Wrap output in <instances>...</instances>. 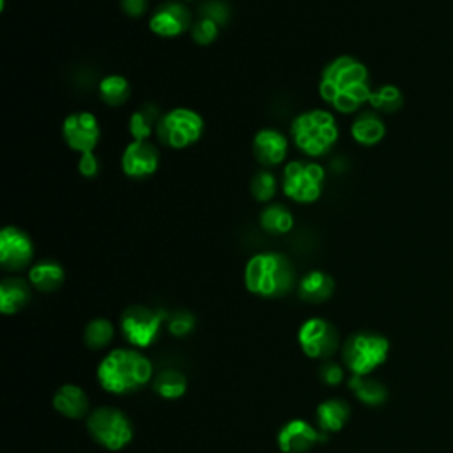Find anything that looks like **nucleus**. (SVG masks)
Listing matches in <instances>:
<instances>
[{"instance_id": "f257e3e1", "label": "nucleus", "mask_w": 453, "mask_h": 453, "mask_svg": "<svg viewBox=\"0 0 453 453\" xmlns=\"http://www.w3.org/2000/svg\"><path fill=\"white\" fill-rule=\"evenodd\" d=\"M372 94L366 65L350 55L329 60L319 80V96L340 113L357 111Z\"/></svg>"}, {"instance_id": "f03ea898", "label": "nucleus", "mask_w": 453, "mask_h": 453, "mask_svg": "<svg viewBox=\"0 0 453 453\" xmlns=\"http://www.w3.org/2000/svg\"><path fill=\"white\" fill-rule=\"evenodd\" d=\"M96 377L106 393L129 395L152 382L154 368L136 349H113L99 361Z\"/></svg>"}, {"instance_id": "7ed1b4c3", "label": "nucleus", "mask_w": 453, "mask_h": 453, "mask_svg": "<svg viewBox=\"0 0 453 453\" xmlns=\"http://www.w3.org/2000/svg\"><path fill=\"white\" fill-rule=\"evenodd\" d=\"M296 285V267L280 251L255 253L244 265V287L257 297L278 299L290 294Z\"/></svg>"}, {"instance_id": "20e7f679", "label": "nucleus", "mask_w": 453, "mask_h": 453, "mask_svg": "<svg viewBox=\"0 0 453 453\" xmlns=\"http://www.w3.org/2000/svg\"><path fill=\"white\" fill-rule=\"evenodd\" d=\"M340 131L331 111L311 108L296 115L290 122V138L294 145L310 157L326 156L338 142Z\"/></svg>"}, {"instance_id": "39448f33", "label": "nucleus", "mask_w": 453, "mask_h": 453, "mask_svg": "<svg viewBox=\"0 0 453 453\" xmlns=\"http://www.w3.org/2000/svg\"><path fill=\"white\" fill-rule=\"evenodd\" d=\"M389 340L377 331H356L342 345V363L352 375H370L386 363Z\"/></svg>"}, {"instance_id": "423d86ee", "label": "nucleus", "mask_w": 453, "mask_h": 453, "mask_svg": "<svg viewBox=\"0 0 453 453\" xmlns=\"http://www.w3.org/2000/svg\"><path fill=\"white\" fill-rule=\"evenodd\" d=\"M87 432L96 444L108 451H120L126 448L134 435L129 416L119 407L103 405L87 416Z\"/></svg>"}, {"instance_id": "0eeeda50", "label": "nucleus", "mask_w": 453, "mask_h": 453, "mask_svg": "<svg viewBox=\"0 0 453 453\" xmlns=\"http://www.w3.org/2000/svg\"><path fill=\"white\" fill-rule=\"evenodd\" d=\"M326 170L310 159H294L281 172L283 195L296 203H313L322 196Z\"/></svg>"}, {"instance_id": "6e6552de", "label": "nucleus", "mask_w": 453, "mask_h": 453, "mask_svg": "<svg viewBox=\"0 0 453 453\" xmlns=\"http://www.w3.org/2000/svg\"><path fill=\"white\" fill-rule=\"evenodd\" d=\"M203 119L198 111L177 106L161 115L156 136L163 145L179 150L196 143L203 134Z\"/></svg>"}, {"instance_id": "1a4fd4ad", "label": "nucleus", "mask_w": 453, "mask_h": 453, "mask_svg": "<svg viewBox=\"0 0 453 453\" xmlns=\"http://www.w3.org/2000/svg\"><path fill=\"white\" fill-rule=\"evenodd\" d=\"M168 315L170 313L161 308H149L145 304L127 306L120 315V331L124 340L136 349L150 347L157 342Z\"/></svg>"}, {"instance_id": "9d476101", "label": "nucleus", "mask_w": 453, "mask_h": 453, "mask_svg": "<svg viewBox=\"0 0 453 453\" xmlns=\"http://www.w3.org/2000/svg\"><path fill=\"white\" fill-rule=\"evenodd\" d=\"M297 343L304 356L327 361L340 349V333L327 319L310 317L299 326Z\"/></svg>"}, {"instance_id": "9b49d317", "label": "nucleus", "mask_w": 453, "mask_h": 453, "mask_svg": "<svg viewBox=\"0 0 453 453\" xmlns=\"http://www.w3.org/2000/svg\"><path fill=\"white\" fill-rule=\"evenodd\" d=\"M62 138L78 154L94 152L101 140V126L90 111L69 113L62 122Z\"/></svg>"}, {"instance_id": "f8f14e48", "label": "nucleus", "mask_w": 453, "mask_h": 453, "mask_svg": "<svg viewBox=\"0 0 453 453\" xmlns=\"http://www.w3.org/2000/svg\"><path fill=\"white\" fill-rule=\"evenodd\" d=\"M34 242L19 226L5 225L0 230V265L5 271L18 273L32 265Z\"/></svg>"}, {"instance_id": "ddd939ff", "label": "nucleus", "mask_w": 453, "mask_h": 453, "mask_svg": "<svg viewBox=\"0 0 453 453\" xmlns=\"http://www.w3.org/2000/svg\"><path fill=\"white\" fill-rule=\"evenodd\" d=\"M191 11L184 5L182 0H166L159 4L149 18V30L163 39L179 37L191 30Z\"/></svg>"}, {"instance_id": "4468645a", "label": "nucleus", "mask_w": 453, "mask_h": 453, "mask_svg": "<svg viewBox=\"0 0 453 453\" xmlns=\"http://www.w3.org/2000/svg\"><path fill=\"white\" fill-rule=\"evenodd\" d=\"M327 441V434L317 430L306 419L294 418L283 423L276 435V444L281 453H306L320 442Z\"/></svg>"}, {"instance_id": "2eb2a0df", "label": "nucleus", "mask_w": 453, "mask_h": 453, "mask_svg": "<svg viewBox=\"0 0 453 453\" xmlns=\"http://www.w3.org/2000/svg\"><path fill=\"white\" fill-rule=\"evenodd\" d=\"M159 166V150L150 140H131L122 150L120 168L129 179H147Z\"/></svg>"}, {"instance_id": "dca6fc26", "label": "nucleus", "mask_w": 453, "mask_h": 453, "mask_svg": "<svg viewBox=\"0 0 453 453\" xmlns=\"http://www.w3.org/2000/svg\"><path fill=\"white\" fill-rule=\"evenodd\" d=\"M253 156L262 166H278L285 161L288 152V140L287 136L274 129V127H264L258 129L251 142Z\"/></svg>"}, {"instance_id": "f3484780", "label": "nucleus", "mask_w": 453, "mask_h": 453, "mask_svg": "<svg viewBox=\"0 0 453 453\" xmlns=\"http://www.w3.org/2000/svg\"><path fill=\"white\" fill-rule=\"evenodd\" d=\"M51 405L53 409L69 418V419H81V418H87L90 414L88 411V396L85 393L83 388H80L78 384H62L53 398H51Z\"/></svg>"}, {"instance_id": "a211bd4d", "label": "nucleus", "mask_w": 453, "mask_h": 453, "mask_svg": "<svg viewBox=\"0 0 453 453\" xmlns=\"http://www.w3.org/2000/svg\"><path fill=\"white\" fill-rule=\"evenodd\" d=\"M334 294V280L329 273L311 269L297 281V296L310 304L326 303Z\"/></svg>"}, {"instance_id": "6ab92c4d", "label": "nucleus", "mask_w": 453, "mask_h": 453, "mask_svg": "<svg viewBox=\"0 0 453 453\" xmlns=\"http://www.w3.org/2000/svg\"><path fill=\"white\" fill-rule=\"evenodd\" d=\"M32 297V285L19 276H9L0 281V311L14 315L21 311Z\"/></svg>"}, {"instance_id": "aec40b11", "label": "nucleus", "mask_w": 453, "mask_h": 453, "mask_svg": "<svg viewBox=\"0 0 453 453\" xmlns=\"http://www.w3.org/2000/svg\"><path fill=\"white\" fill-rule=\"evenodd\" d=\"M65 271L60 262L42 258L28 267V283L39 292H55L62 287Z\"/></svg>"}, {"instance_id": "412c9836", "label": "nucleus", "mask_w": 453, "mask_h": 453, "mask_svg": "<svg viewBox=\"0 0 453 453\" xmlns=\"http://www.w3.org/2000/svg\"><path fill=\"white\" fill-rule=\"evenodd\" d=\"M315 416L322 432L334 434L347 425L350 418V405L343 398H329L317 405Z\"/></svg>"}, {"instance_id": "4be33fe9", "label": "nucleus", "mask_w": 453, "mask_h": 453, "mask_svg": "<svg viewBox=\"0 0 453 453\" xmlns=\"http://www.w3.org/2000/svg\"><path fill=\"white\" fill-rule=\"evenodd\" d=\"M161 110L156 103H145L138 106L129 120H127V131L133 140H149L152 133L156 131L159 119H161Z\"/></svg>"}, {"instance_id": "5701e85b", "label": "nucleus", "mask_w": 453, "mask_h": 453, "mask_svg": "<svg viewBox=\"0 0 453 453\" xmlns=\"http://www.w3.org/2000/svg\"><path fill=\"white\" fill-rule=\"evenodd\" d=\"M258 225L269 235H285L294 228V214L287 205L273 202L260 211Z\"/></svg>"}, {"instance_id": "b1692460", "label": "nucleus", "mask_w": 453, "mask_h": 453, "mask_svg": "<svg viewBox=\"0 0 453 453\" xmlns=\"http://www.w3.org/2000/svg\"><path fill=\"white\" fill-rule=\"evenodd\" d=\"M350 134L359 145L372 147L384 138L386 126L377 113L363 111L350 124Z\"/></svg>"}, {"instance_id": "393cba45", "label": "nucleus", "mask_w": 453, "mask_h": 453, "mask_svg": "<svg viewBox=\"0 0 453 453\" xmlns=\"http://www.w3.org/2000/svg\"><path fill=\"white\" fill-rule=\"evenodd\" d=\"M152 389L165 400H179L188 389V377L177 368H161L152 379Z\"/></svg>"}, {"instance_id": "a878e982", "label": "nucleus", "mask_w": 453, "mask_h": 453, "mask_svg": "<svg viewBox=\"0 0 453 453\" xmlns=\"http://www.w3.org/2000/svg\"><path fill=\"white\" fill-rule=\"evenodd\" d=\"M347 384L356 398L365 405L379 407L388 400L386 386L380 380L372 379L370 375H352Z\"/></svg>"}, {"instance_id": "bb28decb", "label": "nucleus", "mask_w": 453, "mask_h": 453, "mask_svg": "<svg viewBox=\"0 0 453 453\" xmlns=\"http://www.w3.org/2000/svg\"><path fill=\"white\" fill-rule=\"evenodd\" d=\"M97 92L104 104L117 108V106H122L129 99L131 85L126 76L113 73V74H106L101 78V81L97 85Z\"/></svg>"}, {"instance_id": "cd10ccee", "label": "nucleus", "mask_w": 453, "mask_h": 453, "mask_svg": "<svg viewBox=\"0 0 453 453\" xmlns=\"http://www.w3.org/2000/svg\"><path fill=\"white\" fill-rule=\"evenodd\" d=\"M113 336H115L113 324H111L108 319H103V317L92 319V320L85 326V331H83V342H85V345H87L90 350H101V349H104L106 345L111 343Z\"/></svg>"}, {"instance_id": "c85d7f7f", "label": "nucleus", "mask_w": 453, "mask_h": 453, "mask_svg": "<svg viewBox=\"0 0 453 453\" xmlns=\"http://www.w3.org/2000/svg\"><path fill=\"white\" fill-rule=\"evenodd\" d=\"M368 103L377 111L395 113L403 106V94L396 85L386 83L372 90Z\"/></svg>"}, {"instance_id": "c756f323", "label": "nucleus", "mask_w": 453, "mask_h": 453, "mask_svg": "<svg viewBox=\"0 0 453 453\" xmlns=\"http://www.w3.org/2000/svg\"><path fill=\"white\" fill-rule=\"evenodd\" d=\"M278 191V180L269 170L257 172L250 180V193L257 202H269Z\"/></svg>"}, {"instance_id": "7c9ffc66", "label": "nucleus", "mask_w": 453, "mask_h": 453, "mask_svg": "<svg viewBox=\"0 0 453 453\" xmlns=\"http://www.w3.org/2000/svg\"><path fill=\"white\" fill-rule=\"evenodd\" d=\"M195 326H196V319L188 310H175L166 319V329L175 338L188 336L195 329Z\"/></svg>"}, {"instance_id": "2f4dec72", "label": "nucleus", "mask_w": 453, "mask_h": 453, "mask_svg": "<svg viewBox=\"0 0 453 453\" xmlns=\"http://www.w3.org/2000/svg\"><path fill=\"white\" fill-rule=\"evenodd\" d=\"M219 30H221V27H219L218 23H214V21L209 19V18H202V16H200L198 19L193 21L189 34H191V39H193L196 44H200V46H209L211 42H214V41L218 39Z\"/></svg>"}, {"instance_id": "473e14b6", "label": "nucleus", "mask_w": 453, "mask_h": 453, "mask_svg": "<svg viewBox=\"0 0 453 453\" xmlns=\"http://www.w3.org/2000/svg\"><path fill=\"white\" fill-rule=\"evenodd\" d=\"M198 14H200L202 18L212 19V21L218 23L219 27L226 25L228 19H230V9H228V5H226L225 2H221V0H207V2H203V4L200 5V9H198Z\"/></svg>"}, {"instance_id": "72a5a7b5", "label": "nucleus", "mask_w": 453, "mask_h": 453, "mask_svg": "<svg viewBox=\"0 0 453 453\" xmlns=\"http://www.w3.org/2000/svg\"><path fill=\"white\" fill-rule=\"evenodd\" d=\"M343 366L334 361H324L319 366V379L327 386H338L343 380Z\"/></svg>"}, {"instance_id": "f704fd0d", "label": "nucleus", "mask_w": 453, "mask_h": 453, "mask_svg": "<svg viewBox=\"0 0 453 453\" xmlns=\"http://www.w3.org/2000/svg\"><path fill=\"white\" fill-rule=\"evenodd\" d=\"M99 159L96 157L94 152H85L80 154V161H78V172L81 177L87 179H94L99 173Z\"/></svg>"}, {"instance_id": "c9c22d12", "label": "nucleus", "mask_w": 453, "mask_h": 453, "mask_svg": "<svg viewBox=\"0 0 453 453\" xmlns=\"http://www.w3.org/2000/svg\"><path fill=\"white\" fill-rule=\"evenodd\" d=\"M119 2H120L122 12L127 14L129 18H140L149 9V0H119Z\"/></svg>"}, {"instance_id": "e433bc0d", "label": "nucleus", "mask_w": 453, "mask_h": 453, "mask_svg": "<svg viewBox=\"0 0 453 453\" xmlns=\"http://www.w3.org/2000/svg\"><path fill=\"white\" fill-rule=\"evenodd\" d=\"M182 2H189V0H182Z\"/></svg>"}]
</instances>
